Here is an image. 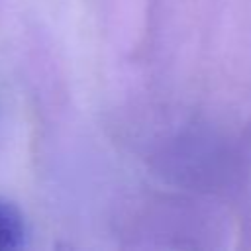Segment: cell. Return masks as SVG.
I'll list each match as a JSON object with an SVG mask.
<instances>
[{
	"label": "cell",
	"mask_w": 251,
	"mask_h": 251,
	"mask_svg": "<svg viewBox=\"0 0 251 251\" xmlns=\"http://www.w3.org/2000/svg\"><path fill=\"white\" fill-rule=\"evenodd\" d=\"M24 241V222L14 206L0 200V251L18 249Z\"/></svg>",
	"instance_id": "obj_1"
}]
</instances>
